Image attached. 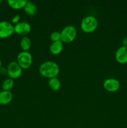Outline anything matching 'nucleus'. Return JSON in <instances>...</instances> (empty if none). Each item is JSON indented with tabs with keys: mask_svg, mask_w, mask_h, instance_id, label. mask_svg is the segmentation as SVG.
Wrapping results in <instances>:
<instances>
[{
	"mask_svg": "<svg viewBox=\"0 0 127 128\" xmlns=\"http://www.w3.org/2000/svg\"><path fill=\"white\" fill-rule=\"evenodd\" d=\"M39 71L42 76L51 79L57 77L59 74L60 69L59 65L56 62L47 61L40 65Z\"/></svg>",
	"mask_w": 127,
	"mask_h": 128,
	"instance_id": "f257e3e1",
	"label": "nucleus"
},
{
	"mask_svg": "<svg viewBox=\"0 0 127 128\" xmlns=\"http://www.w3.org/2000/svg\"><path fill=\"white\" fill-rule=\"evenodd\" d=\"M97 19L93 16H87L82 20L80 27L82 31L86 33H91L96 30L98 27Z\"/></svg>",
	"mask_w": 127,
	"mask_h": 128,
	"instance_id": "f03ea898",
	"label": "nucleus"
},
{
	"mask_svg": "<svg viewBox=\"0 0 127 128\" xmlns=\"http://www.w3.org/2000/svg\"><path fill=\"white\" fill-rule=\"evenodd\" d=\"M61 41L65 43L73 42L77 36V30L72 25L65 26L61 32Z\"/></svg>",
	"mask_w": 127,
	"mask_h": 128,
	"instance_id": "7ed1b4c3",
	"label": "nucleus"
},
{
	"mask_svg": "<svg viewBox=\"0 0 127 128\" xmlns=\"http://www.w3.org/2000/svg\"><path fill=\"white\" fill-rule=\"evenodd\" d=\"M17 62L22 69H28L32 64V56L29 51H22L17 56Z\"/></svg>",
	"mask_w": 127,
	"mask_h": 128,
	"instance_id": "20e7f679",
	"label": "nucleus"
},
{
	"mask_svg": "<svg viewBox=\"0 0 127 128\" xmlns=\"http://www.w3.org/2000/svg\"><path fill=\"white\" fill-rule=\"evenodd\" d=\"M22 73V68L17 62V61H12L9 62L7 66V74L10 78L14 80L19 78Z\"/></svg>",
	"mask_w": 127,
	"mask_h": 128,
	"instance_id": "39448f33",
	"label": "nucleus"
},
{
	"mask_svg": "<svg viewBox=\"0 0 127 128\" xmlns=\"http://www.w3.org/2000/svg\"><path fill=\"white\" fill-rule=\"evenodd\" d=\"M14 32V26L6 21H0V38H7Z\"/></svg>",
	"mask_w": 127,
	"mask_h": 128,
	"instance_id": "423d86ee",
	"label": "nucleus"
},
{
	"mask_svg": "<svg viewBox=\"0 0 127 128\" xmlns=\"http://www.w3.org/2000/svg\"><path fill=\"white\" fill-rule=\"evenodd\" d=\"M103 86L107 91L114 92L119 90L120 88V82L115 78H108L105 80Z\"/></svg>",
	"mask_w": 127,
	"mask_h": 128,
	"instance_id": "0eeeda50",
	"label": "nucleus"
},
{
	"mask_svg": "<svg viewBox=\"0 0 127 128\" xmlns=\"http://www.w3.org/2000/svg\"><path fill=\"white\" fill-rule=\"evenodd\" d=\"M14 32L19 35H26L29 33L31 31V26L29 22L22 21L16 24L14 26Z\"/></svg>",
	"mask_w": 127,
	"mask_h": 128,
	"instance_id": "6e6552de",
	"label": "nucleus"
},
{
	"mask_svg": "<svg viewBox=\"0 0 127 128\" xmlns=\"http://www.w3.org/2000/svg\"><path fill=\"white\" fill-rule=\"evenodd\" d=\"M115 59L120 64L127 63V47L123 46L120 47L116 51Z\"/></svg>",
	"mask_w": 127,
	"mask_h": 128,
	"instance_id": "1a4fd4ad",
	"label": "nucleus"
},
{
	"mask_svg": "<svg viewBox=\"0 0 127 128\" xmlns=\"http://www.w3.org/2000/svg\"><path fill=\"white\" fill-rule=\"evenodd\" d=\"M13 98L12 93L10 91H0V104L2 105H6L11 102Z\"/></svg>",
	"mask_w": 127,
	"mask_h": 128,
	"instance_id": "9d476101",
	"label": "nucleus"
},
{
	"mask_svg": "<svg viewBox=\"0 0 127 128\" xmlns=\"http://www.w3.org/2000/svg\"><path fill=\"white\" fill-rule=\"evenodd\" d=\"M64 48V42L62 41L52 42L50 46V51L54 55H57L61 53Z\"/></svg>",
	"mask_w": 127,
	"mask_h": 128,
	"instance_id": "9b49d317",
	"label": "nucleus"
},
{
	"mask_svg": "<svg viewBox=\"0 0 127 128\" xmlns=\"http://www.w3.org/2000/svg\"><path fill=\"white\" fill-rule=\"evenodd\" d=\"M26 14L31 16H35L37 12V7L32 1H27L26 6L24 8Z\"/></svg>",
	"mask_w": 127,
	"mask_h": 128,
	"instance_id": "f8f14e48",
	"label": "nucleus"
},
{
	"mask_svg": "<svg viewBox=\"0 0 127 128\" xmlns=\"http://www.w3.org/2000/svg\"><path fill=\"white\" fill-rule=\"evenodd\" d=\"M27 1L26 0H8L7 3L12 8L15 10H19L24 8Z\"/></svg>",
	"mask_w": 127,
	"mask_h": 128,
	"instance_id": "ddd939ff",
	"label": "nucleus"
},
{
	"mask_svg": "<svg viewBox=\"0 0 127 128\" xmlns=\"http://www.w3.org/2000/svg\"><path fill=\"white\" fill-rule=\"evenodd\" d=\"M49 86L51 90L54 91H57L61 89V82L60 81L59 79L56 78L49 79Z\"/></svg>",
	"mask_w": 127,
	"mask_h": 128,
	"instance_id": "4468645a",
	"label": "nucleus"
},
{
	"mask_svg": "<svg viewBox=\"0 0 127 128\" xmlns=\"http://www.w3.org/2000/svg\"><path fill=\"white\" fill-rule=\"evenodd\" d=\"M31 41L29 38L27 36H24L20 41V46L22 50V51H29L31 48Z\"/></svg>",
	"mask_w": 127,
	"mask_h": 128,
	"instance_id": "2eb2a0df",
	"label": "nucleus"
},
{
	"mask_svg": "<svg viewBox=\"0 0 127 128\" xmlns=\"http://www.w3.org/2000/svg\"><path fill=\"white\" fill-rule=\"evenodd\" d=\"M14 84V80L11 78H7L4 80L2 83V89L4 91H10L13 88Z\"/></svg>",
	"mask_w": 127,
	"mask_h": 128,
	"instance_id": "dca6fc26",
	"label": "nucleus"
},
{
	"mask_svg": "<svg viewBox=\"0 0 127 128\" xmlns=\"http://www.w3.org/2000/svg\"><path fill=\"white\" fill-rule=\"evenodd\" d=\"M50 38L52 42H56V41H61V32L59 31H54L50 35Z\"/></svg>",
	"mask_w": 127,
	"mask_h": 128,
	"instance_id": "f3484780",
	"label": "nucleus"
},
{
	"mask_svg": "<svg viewBox=\"0 0 127 128\" xmlns=\"http://www.w3.org/2000/svg\"><path fill=\"white\" fill-rule=\"evenodd\" d=\"M20 20H21V16L19 14H16L12 18V22L16 24L20 22Z\"/></svg>",
	"mask_w": 127,
	"mask_h": 128,
	"instance_id": "a211bd4d",
	"label": "nucleus"
},
{
	"mask_svg": "<svg viewBox=\"0 0 127 128\" xmlns=\"http://www.w3.org/2000/svg\"><path fill=\"white\" fill-rule=\"evenodd\" d=\"M0 74H1L2 75L6 74H7V68L1 66V68H0Z\"/></svg>",
	"mask_w": 127,
	"mask_h": 128,
	"instance_id": "6ab92c4d",
	"label": "nucleus"
},
{
	"mask_svg": "<svg viewBox=\"0 0 127 128\" xmlns=\"http://www.w3.org/2000/svg\"><path fill=\"white\" fill-rule=\"evenodd\" d=\"M122 46L127 47V36L125 37L122 40Z\"/></svg>",
	"mask_w": 127,
	"mask_h": 128,
	"instance_id": "aec40b11",
	"label": "nucleus"
},
{
	"mask_svg": "<svg viewBox=\"0 0 127 128\" xmlns=\"http://www.w3.org/2000/svg\"><path fill=\"white\" fill-rule=\"evenodd\" d=\"M1 66H2V62H1V60H0V68H1Z\"/></svg>",
	"mask_w": 127,
	"mask_h": 128,
	"instance_id": "412c9836",
	"label": "nucleus"
},
{
	"mask_svg": "<svg viewBox=\"0 0 127 128\" xmlns=\"http://www.w3.org/2000/svg\"><path fill=\"white\" fill-rule=\"evenodd\" d=\"M0 4H1V0H0Z\"/></svg>",
	"mask_w": 127,
	"mask_h": 128,
	"instance_id": "4be33fe9",
	"label": "nucleus"
}]
</instances>
